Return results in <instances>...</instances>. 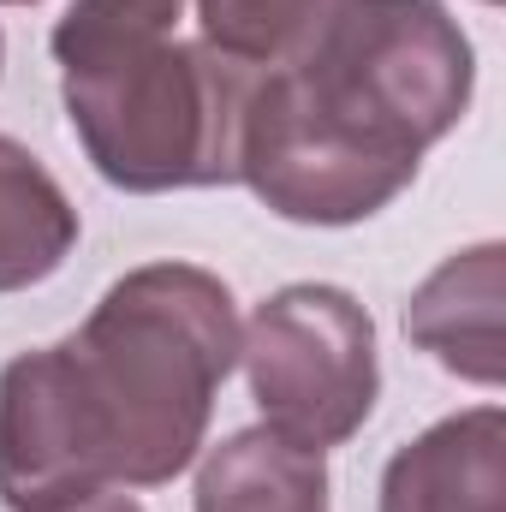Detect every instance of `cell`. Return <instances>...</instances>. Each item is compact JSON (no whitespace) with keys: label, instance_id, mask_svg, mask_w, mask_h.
Here are the masks:
<instances>
[{"label":"cell","instance_id":"obj_1","mask_svg":"<svg viewBox=\"0 0 506 512\" xmlns=\"http://www.w3.org/2000/svg\"><path fill=\"white\" fill-rule=\"evenodd\" d=\"M239 364V310L221 274L149 262L102 292L60 346L0 370V501L60 512L114 483H173Z\"/></svg>","mask_w":506,"mask_h":512},{"label":"cell","instance_id":"obj_2","mask_svg":"<svg viewBox=\"0 0 506 512\" xmlns=\"http://www.w3.org/2000/svg\"><path fill=\"white\" fill-rule=\"evenodd\" d=\"M471 90L477 54L441 0H346L298 60L251 84L239 179L298 227L370 221L465 120Z\"/></svg>","mask_w":506,"mask_h":512},{"label":"cell","instance_id":"obj_3","mask_svg":"<svg viewBox=\"0 0 506 512\" xmlns=\"http://www.w3.org/2000/svg\"><path fill=\"white\" fill-rule=\"evenodd\" d=\"M262 72L209 42L137 36L60 60L66 120L90 167L137 197L239 179V126Z\"/></svg>","mask_w":506,"mask_h":512},{"label":"cell","instance_id":"obj_4","mask_svg":"<svg viewBox=\"0 0 506 512\" xmlns=\"http://www.w3.org/2000/svg\"><path fill=\"white\" fill-rule=\"evenodd\" d=\"M239 364L262 423L316 453L352 441L381 393L376 322L346 286L328 280H298L262 298L239 328Z\"/></svg>","mask_w":506,"mask_h":512},{"label":"cell","instance_id":"obj_5","mask_svg":"<svg viewBox=\"0 0 506 512\" xmlns=\"http://www.w3.org/2000/svg\"><path fill=\"white\" fill-rule=\"evenodd\" d=\"M506 411L477 405L405 441L381 471V512H501Z\"/></svg>","mask_w":506,"mask_h":512},{"label":"cell","instance_id":"obj_6","mask_svg":"<svg viewBox=\"0 0 506 512\" xmlns=\"http://www.w3.org/2000/svg\"><path fill=\"white\" fill-rule=\"evenodd\" d=\"M501 292H506V251L471 245L453 251L405 304V340L429 352L441 370L465 376L477 387H501L506 352H501Z\"/></svg>","mask_w":506,"mask_h":512},{"label":"cell","instance_id":"obj_7","mask_svg":"<svg viewBox=\"0 0 506 512\" xmlns=\"http://www.w3.org/2000/svg\"><path fill=\"white\" fill-rule=\"evenodd\" d=\"M197 512H328V465L268 423L239 429L203 453Z\"/></svg>","mask_w":506,"mask_h":512},{"label":"cell","instance_id":"obj_8","mask_svg":"<svg viewBox=\"0 0 506 512\" xmlns=\"http://www.w3.org/2000/svg\"><path fill=\"white\" fill-rule=\"evenodd\" d=\"M78 245V209L54 173L12 137H0V292L48 280Z\"/></svg>","mask_w":506,"mask_h":512},{"label":"cell","instance_id":"obj_9","mask_svg":"<svg viewBox=\"0 0 506 512\" xmlns=\"http://www.w3.org/2000/svg\"><path fill=\"white\" fill-rule=\"evenodd\" d=\"M346 0H197L203 42L251 72L298 60Z\"/></svg>","mask_w":506,"mask_h":512},{"label":"cell","instance_id":"obj_10","mask_svg":"<svg viewBox=\"0 0 506 512\" xmlns=\"http://www.w3.org/2000/svg\"><path fill=\"white\" fill-rule=\"evenodd\" d=\"M185 0H72L66 18L54 24V60L108 48V42H137V36H173Z\"/></svg>","mask_w":506,"mask_h":512},{"label":"cell","instance_id":"obj_11","mask_svg":"<svg viewBox=\"0 0 506 512\" xmlns=\"http://www.w3.org/2000/svg\"><path fill=\"white\" fill-rule=\"evenodd\" d=\"M60 512H143L131 495H114V489H102V495H90V501H72V507Z\"/></svg>","mask_w":506,"mask_h":512},{"label":"cell","instance_id":"obj_12","mask_svg":"<svg viewBox=\"0 0 506 512\" xmlns=\"http://www.w3.org/2000/svg\"><path fill=\"white\" fill-rule=\"evenodd\" d=\"M0 6H36V0H0Z\"/></svg>","mask_w":506,"mask_h":512},{"label":"cell","instance_id":"obj_13","mask_svg":"<svg viewBox=\"0 0 506 512\" xmlns=\"http://www.w3.org/2000/svg\"><path fill=\"white\" fill-rule=\"evenodd\" d=\"M0 60H6V42H0Z\"/></svg>","mask_w":506,"mask_h":512},{"label":"cell","instance_id":"obj_14","mask_svg":"<svg viewBox=\"0 0 506 512\" xmlns=\"http://www.w3.org/2000/svg\"><path fill=\"white\" fill-rule=\"evenodd\" d=\"M489 6H495V0H489Z\"/></svg>","mask_w":506,"mask_h":512}]
</instances>
